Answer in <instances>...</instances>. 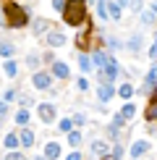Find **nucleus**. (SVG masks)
Returning a JSON list of instances; mask_svg holds the SVG:
<instances>
[{"label":"nucleus","instance_id":"1","mask_svg":"<svg viewBox=\"0 0 157 160\" xmlns=\"http://www.w3.org/2000/svg\"><path fill=\"white\" fill-rule=\"evenodd\" d=\"M3 18H5V24H8V29H24V26L29 24L26 8H21V5L13 3V0H5L3 3Z\"/></svg>","mask_w":157,"mask_h":160},{"label":"nucleus","instance_id":"2","mask_svg":"<svg viewBox=\"0 0 157 160\" xmlns=\"http://www.w3.org/2000/svg\"><path fill=\"white\" fill-rule=\"evenodd\" d=\"M89 18V8H87V0H68L63 8V21L68 26H81Z\"/></svg>","mask_w":157,"mask_h":160},{"label":"nucleus","instance_id":"3","mask_svg":"<svg viewBox=\"0 0 157 160\" xmlns=\"http://www.w3.org/2000/svg\"><path fill=\"white\" fill-rule=\"evenodd\" d=\"M118 74H121V66H118V61L113 58L105 68H100V84H102V82H110V84H113L115 79H118Z\"/></svg>","mask_w":157,"mask_h":160},{"label":"nucleus","instance_id":"4","mask_svg":"<svg viewBox=\"0 0 157 160\" xmlns=\"http://www.w3.org/2000/svg\"><path fill=\"white\" fill-rule=\"evenodd\" d=\"M37 116H39V121H42V123H55L58 108L52 102H42V105H39V110H37Z\"/></svg>","mask_w":157,"mask_h":160},{"label":"nucleus","instance_id":"5","mask_svg":"<svg viewBox=\"0 0 157 160\" xmlns=\"http://www.w3.org/2000/svg\"><path fill=\"white\" fill-rule=\"evenodd\" d=\"M144 121L157 123V89L149 95V102H147V108H144Z\"/></svg>","mask_w":157,"mask_h":160},{"label":"nucleus","instance_id":"6","mask_svg":"<svg viewBox=\"0 0 157 160\" xmlns=\"http://www.w3.org/2000/svg\"><path fill=\"white\" fill-rule=\"evenodd\" d=\"M31 84H34L37 89H50V84H52V74H47V71H34V76H31Z\"/></svg>","mask_w":157,"mask_h":160},{"label":"nucleus","instance_id":"7","mask_svg":"<svg viewBox=\"0 0 157 160\" xmlns=\"http://www.w3.org/2000/svg\"><path fill=\"white\" fill-rule=\"evenodd\" d=\"M97 97H100V102H105V105H107L110 100L115 97V87L110 84V82H102L100 87H97Z\"/></svg>","mask_w":157,"mask_h":160},{"label":"nucleus","instance_id":"8","mask_svg":"<svg viewBox=\"0 0 157 160\" xmlns=\"http://www.w3.org/2000/svg\"><path fill=\"white\" fill-rule=\"evenodd\" d=\"M155 87H157V71H155V66H152V71L147 74V79H144V84L139 87V95H147V92L152 95V92H155Z\"/></svg>","mask_w":157,"mask_h":160},{"label":"nucleus","instance_id":"9","mask_svg":"<svg viewBox=\"0 0 157 160\" xmlns=\"http://www.w3.org/2000/svg\"><path fill=\"white\" fill-rule=\"evenodd\" d=\"M50 66H52V71H50V74L55 76V79H63V82H65V79H71V68H68V63L55 61V63H50Z\"/></svg>","mask_w":157,"mask_h":160},{"label":"nucleus","instance_id":"10","mask_svg":"<svg viewBox=\"0 0 157 160\" xmlns=\"http://www.w3.org/2000/svg\"><path fill=\"white\" fill-rule=\"evenodd\" d=\"M110 61H113V52H105V50H94V52H92V63H94V68H105Z\"/></svg>","mask_w":157,"mask_h":160},{"label":"nucleus","instance_id":"11","mask_svg":"<svg viewBox=\"0 0 157 160\" xmlns=\"http://www.w3.org/2000/svg\"><path fill=\"white\" fill-rule=\"evenodd\" d=\"M144 152H149V142H147V139H136V142L131 144V158L139 160Z\"/></svg>","mask_w":157,"mask_h":160},{"label":"nucleus","instance_id":"12","mask_svg":"<svg viewBox=\"0 0 157 160\" xmlns=\"http://www.w3.org/2000/svg\"><path fill=\"white\" fill-rule=\"evenodd\" d=\"M47 45H50V48H63V45H65V34H63V32H55V29L47 32Z\"/></svg>","mask_w":157,"mask_h":160},{"label":"nucleus","instance_id":"13","mask_svg":"<svg viewBox=\"0 0 157 160\" xmlns=\"http://www.w3.org/2000/svg\"><path fill=\"white\" fill-rule=\"evenodd\" d=\"M45 158H47V160H58V158H60V144H58V142H47V144H45Z\"/></svg>","mask_w":157,"mask_h":160},{"label":"nucleus","instance_id":"14","mask_svg":"<svg viewBox=\"0 0 157 160\" xmlns=\"http://www.w3.org/2000/svg\"><path fill=\"white\" fill-rule=\"evenodd\" d=\"M18 142H21V147H34V131L31 129H21Z\"/></svg>","mask_w":157,"mask_h":160},{"label":"nucleus","instance_id":"15","mask_svg":"<svg viewBox=\"0 0 157 160\" xmlns=\"http://www.w3.org/2000/svg\"><path fill=\"white\" fill-rule=\"evenodd\" d=\"M139 21H141L144 26H152V24L157 21V13H155L152 8H144V11L139 13Z\"/></svg>","mask_w":157,"mask_h":160},{"label":"nucleus","instance_id":"16","mask_svg":"<svg viewBox=\"0 0 157 160\" xmlns=\"http://www.w3.org/2000/svg\"><path fill=\"white\" fill-rule=\"evenodd\" d=\"M78 68H81V74H89V71L94 68V63H92V55L81 52V55H78Z\"/></svg>","mask_w":157,"mask_h":160},{"label":"nucleus","instance_id":"17","mask_svg":"<svg viewBox=\"0 0 157 160\" xmlns=\"http://www.w3.org/2000/svg\"><path fill=\"white\" fill-rule=\"evenodd\" d=\"M141 39H144L141 34H134V37L126 42V50H128V52H139V50H141Z\"/></svg>","mask_w":157,"mask_h":160},{"label":"nucleus","instance_id":"18","mask_svg":"<svg viewBox=\"0 0 157 160\" xmlns=\"http://www.w3.org/2000/svg\"><path fill=\"white\" fill-rule=\"evenodd\" d=\"M31 29H34V34H42V32L50 29V21L47 18H34V21H31Z\"/></svg>","mask_w":157,"mask_h":160},{"label":"nucleus","instance_id":"19","mask_svg":"<svg viewBox=\"0 0 157 160\" xmlns=\"http://www.w3.org/2000/svg\"><path fill=\"white\" fill-rule=\"evenodd\" d=\"M92 152H94V155H100V158H102V155H110V144H105L102 139H97V142L92 144Z\"/></svg>","mask_w":157,"mask_h":160},{"label":"nucleus","instance_id":"20","mask_svg":"<svg viewBox=\"0 0 157 160\" xmlns=\"http://www.w3.org/2000/svg\"><path fill=\"white\" fill-rule=\"evenodd\" d=\"M107 13H110V18H113V21H118V18H121V13H123V8L115 3V0H107Z\"/></svg>","mask_w":157,"mask_h":160},{"label":"nucleus","instance_id":"21","mask_svg":"<svg viewBox=\"0 0 157 160\" xmlns=\"http://www.w3.org/2000/svg\"><path fill=\"white\" fill-rule=\"evenodd\" d=\"M97 18L100 21H107L110 13H107V0H97Z\"/></svg>","mask_w":157,"mask_h":160},{"label":"nucleus","instance_id":"22","mask_svg":"<svg viewBox=\"0 0 157 160\" xmlns=\"http://www.w3.org/2000/svg\"><path fill=\"white\" fill-rule=\"evenodd\" d=\"M134 92H136V89H134V87H131L128 82H123L121 87H118V95H121L123 100H126V102H128V100H131V95H134Z\"/></svg>","mask_w":157,"mask_h":160},{"label":"nucleus","instance_id":"23","mask_svg":"<svg viewBox=\"0 0 157 160\" xmlns=\"http://www.w3.org/2000/svg\"><path fill=\"white\" fill-rule=\"evenodd\" d=\"M121 116L126 118V121H131V118L136 116V105H134V102H126V105L121 108Z\"/></svg>","mask_w":157,"mask_h":160},{"label":"nucleus","instance_id":"24","mask_svg":"<svg viewBox=\"0 0 157 160\" xmlns=\"http://www.w3.org/2000/svg\"><path fill=\"white\" fill-rule=\"evenodd\" d=\"M5 147H8V150H18V147H21L18 134H8V137H5Z\"/></svg>","mask_w":157,"mask_h":160},{"label":"nucleus","instance_id":"25","mask_svg":"<svg viewBox=\"0 0 157 160\" xmlns=\"http://www.w3.org/2000/svg\"><path fill=\"white\" fill-rule=\"evenodd\" d=\"M58 129H60L63 134H71V131H74V118H63V121L58 123Z\"/></svg>","mask_w":157,"mask_h":160},{"label":"nucleus","instance_id":"26","mask_svg":"<svg viewBox=\"0 0 157 160\" xmlns=\"http://www.w3.org/2000/svg\"><path fill=\"white\" fill-rule=\"evenodd\" d=\"M39 63H42V61H39V55H37V52H29V55H26V66H29V68H39Z\"/></svg>","mask_w":157,"mask_h":160},{"label":"nucleus","instance_id":"27","mask_svg":"<svg viewBox=\"0 0 157 160\" xmlns=\"http://www.w3.org/2000/svg\"><path fill=\"white\" fill-rule=\"evenodd\" d=\"M16 123H18V126L29 123V110H26V108H18V113H16Z\"/></svg>","mask_w":157,"mask_h":160},{"label":"nucleus","instance_id":"28","mask_svg":"<svg viewBox=\"0 0 157 160\" xmlns=\"http://www.w3.org/2000/svg\"><path fill=\"white\" fill-rule=\"evenodd\" d=\"M81 131H71V134H68V144H71V147H78V144H81Z\"/></svg>","mask_w":157,"mask_h":160},{"label":"nucleus","instance_id":"29","mask_svg":"<svg viewBox=\"0 0 157 160\" xmlns=\"http://www.w3.org/2000/svg\"><path fill=\"white\" fill-rule=\"evenodd\" d=\"M13 52H16V48H13L11 42H0V55H5V58H11Z\"/></svg>","mask_w":157,"mask_h":160},{"label":"nucleus","instance_id":"30","mask_svg":"<svg viewBox=\"0 0 157 160\" xmlns=\"http://www.w3.org/2000/svg\"><path fill=\"white\" fill-rule=\"evenodd\" d=\"M3 68H5V74L13 79V76H16V71H18V66H16V61H5V63H3Z\"/></svg>","mask_w":157,"mask_h":160},{"label":"nucleus","instance_id":"31","mask_svg":"<svg viewBox=\"0 0 157 160\" xmlns=\"http://www.w3.org/2000/svg\"><path fill=\"white\" fill-rule=\"evenodd\" d=\"M118 131H121V129H118L115 123H107V129H105V134H107V139H118Z\"/></svg>","mask_w":157,"mask_h":160},{"label":"nucleus","instance_id":"32","mask_svg":"<svg viewBox=\"0 0 157 160\" xmlns=\"http://www.w3.org/2000/svg\"><path fill=\"white\" fill-rule=\"evenodd\" d=\"M128 8L136 11V13H141L144 11V0H128Z\"/></svg>","mask_w":157,"mask_h":160},{"label":"nucleus","instance_id":"33","mask_svg":"<svg viewBox=\"0 0 157 160\" xmlns=\"http://www.w3.org/2000/svg\"><path fill=\"white\" fill-rule=\"evenodd\" d=\"M31 102H34V100H31L29 95H18V105H21V108H29Z\"/></svg>","mask_w":157,"mask_h":160},{"label":"nucleus","instance_id":"34","mask_svg":"<svg viewBox=\"0 0 157 160\" xmlns=\"http://www.w3.org/2000/svg\"><path fill=\"white\" fill-rule=\"evenodd\" d=\"M121 158H123V144L115 142V147H113V160H121Z\"/></svg>","mask_w":157,"mask_h":160},{"label":"nucleus","instance_id":"35","mask_svg":"<svg viewBox=\"0 0 157 160\" xmlns=\"http://www.w3.org/2000/svg\"><path fill=\"white\" fill-rule=\"evenodd\" d=\"M107 48H110V50H121V48H123V45H121V42H118V39H115V37H107Z\"/></svg>","mask_w":157,"mask_h":160},{"label":"nucleus","instance_id":"36","mask_svg":"<svg viewBox=\"0 0 157 160\" xmlns=\"http://www.w3.org/2000/svg\"><path fill=\"white\" fill-rule=\"evenodd\" d=\"M5 160H26V158L21 155V152H16V150H11L8 155H5Z\"/></svg>","mask_w":157,"mask_h":160},{"label":"nucleus","instance_id":"37","mask_svg":"<svg viewBox=\"0 0 157 160\" xmlns=\"http://www.w3.org/2000/svg\"><path fill=\"white\" fill-rule=\"evenodd\" d=\"M65 3H68V0H52V8H55L58 13H63V8H65Z\"/></svg>","mask_w":157,"mask_h":160},{"label":"nucleus","instance_id":"38","mask_svg":"<svg viewBox=\"0 0 157 160\" xmlns=\"http://www.w3.org/2000/svg\"><path fill=\"white\" fill-rule=\"evenodd\" d=\"M87 123V118H84V113H76L74 116V126H84Z\"/></svg>","mask_w":157,"mask_h":160},{"label":"nucleus","instance_id":"39","mask_svg":"<svg viewBox=\"0 0 157 160\" xmlns=\"http://www.w3.org/2000/svg\"><path fill=\"white\" fill-rule=\"evenodd\" d=\"M113 123L118 126V129H123V126H126V118H123V116H121V113H118V116L113 118Z\"/></svg>","mask_w":157,"mask_h":160},{"label":"nucleus","instance_id":"40","mask_svg":"<svg viewBox=\"0 0 157 160\" xmlns=\"http://www.w3.org/2000/svg\"><path fill=\"white\" fill-rule=\"evenodd\" d=\"M76 87H78V89H81V92H87V89H89V82H87V79L81 76V79H78V82H76Z\"/></svg>","mask_w":157,"mask_h":160},{"label":"nucleus","instance_id":"41","mask_svg":"<svg viewBox=\"0 0 157 160\" xmlns=\"http://www.w3.org/2000/svg\"><path fill=\"white\" fill-rule=\"evenodd\" d=\"M147 55H149V58H152V63H157V45H152V48H149V50H147Z\"/></svg>","mask_w":157,"mask_h":160},{"label":"nucleus","instance_id":"42","mask_svg":"<svg viewBox=\"0 0 157 160\" xmlns=\"http://www.w3.org/2000/svg\"><path fill=\"white\" fill-rule=\"evenodd\" d=\"M5 113H8V102H5V100H3V102H0V118H3Z\"/></svg>","mask_w":157,"mask_h":160},{"label":"nucleus","instance_id":"43","mask_svg":"<svg viewBox=\"0 0 157 160\" xmlns=\"http://www.w3.org/2000/svg\"><path fill=\"white\" fill-rule=\"evenodd\" d=\"M13 97H16V92H13V89H8V92L3 95V100H5V102H8V100H13Z\"/></svg>","mask_w":157,"mask_h":160},{"label":"nucleus","instance_id":"44","mask_svg":"<svg viewBox=\"0 0 157 160\" xmlns=\"http://www.w3.org/2000/svg\"><path fill=\"white\" fill-rule=\"evenodd\" d=\"M65 160H81V155H78V152H71V155L65 158Z\"/></svg>","mask_w":157,"mask_h":160},{"label":"nucleus","instance_id":"45","mask_svg":"<svg viewBox=\"0 0 157 160\" xmlns=\"http://www.w3.org/2000/svg\"><path fill=\"white\" fill-rule=\"evenodd\" d=\"M118 5H121V8H128V0H115Z\"/></svg>","mask_w":157,"mask_h":160},{"label":"nucleus","instance_id":"46","mask_svg":"<svg viewBox=\"0 0 157 160\" xmlns=\"http://www.w3.org/2000/svg\"><path fill=\"white\" fill-rule=\"evenodd\" d=\"M149 8H152V11L157 13V0H152V5H149Z\"/></svg>","mask_w":157,"mask_h":160},{"label":"nucleus","instance_id":"47","mask_svg":"<svg viewBox=\"0 0 157 160\" xmlns=\"http://www.w3.org/2000/svg\"><path fill=\"white\" fill-rule=\"evenodd\" d=\"M31 160H47V158H45V155H37V158H31Z\"/></svg>","mask_w":157,"mask_h":160},{"label":"nucleus","instance_id":"48","mask_svg":"<svg viewBox=\"0 0 157 160\" xmlns=\"http://www.w3.org/2000/svg\"><path fill=\"white\" fill-rule=\"evenodd\" d=\"M100 160H113V155H102V158H100Z\"/></svg>","mask_w":157,"mask_h":160},{"label":"nucleus","instance_id":"49","mask_svg":"<svg viewBox=\"0 0 157 160\" xmlns=\"http://www.w3.org/2000/svg\"><path fill=\"white\" fill-rule=\"evenodd\" d=\"M87 3H94V5H97V0H87Z\"/></svg>","mask_w":157,"mask_h":160},{"label":"nucleus","instance_id":"50","mask_svg":"<svg viewBox=\"0 0 157 160\" xmlns=\"http://www.w3.org/2000/svg\"><path fill=\"white\" fill-rule=\"evenodd\" d=\"M155 45H157V34H155Z\"/></svg>","mask_w":157,"mask_h":160},{"label":"nucleus","instance_id":"51","mask_svg":"<svg viewBox=\"0 0 157 160\" xmlns=\"http://www.w3.org/2000/svg\"><path fill=\"white\" fill-rule=\"evenodd\" d=\"M155 71H157V63H155Z\"/></svg>","mask_w":157,"mask_h":160}]
</instances>
